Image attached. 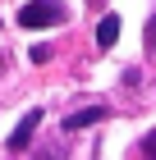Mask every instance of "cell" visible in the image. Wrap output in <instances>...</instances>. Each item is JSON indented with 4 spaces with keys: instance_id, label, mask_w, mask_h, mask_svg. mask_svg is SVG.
I'll use <instances>...</instances> for the list:
<instances>
[{
    "instance_id": "obj_1",
    "label": "cell",
    "mask_w": 156,
    "mask_h": 160,
    "mask_svg": "<svg viewBox=\"0 0 156 160\" xmlns=\"http://www.w3.org/2000/svg\"><path fill=\"white\" fill-rule=\"evenodd\" d=\"M64 18H69V9H64L60 0H28L23 9H19V28L23 32H32V28H60Z\"/></svg>"
},
{
    "instance_id": "obj_2",
    "label": "cell",
    "mask_w": 156,
    "mask_h": 160,
    "mask_svg": "<svg viewBox=\"0 0 156 160\" xmlns=\"http://www.w3.org/2000/svg\"><path fill=\"white\" fill-rule=\"evenodd\" d=\"M37 123H41V110H28L23 119H19V128H14V133H9V142H5V147H9V151H23L28 142H32V133H37Z\"/></svg>"
},
{
    "instance_id": "obj_3",
    "label": "cell",
    "mask_w": 156,
    "mask_h": 160,
    "mask_svg": "<svg viewBox=\"0 0 156 160\" xmlns=\"http://www.w3.org/2000/svg\"><path fill=\"white\" fill-rule=\"evenodd\" d=\"M106 105H87V110H78V114H69V119H64V133H78V128H92V123H101L106 119Z\"/></svg>"
},
{
    "instance_id": "obj_4",
    "label": "cell",
    "mask_w": 156,
    "mask_h": 160,
    "mask_svg": "<svg viewBox=\"0 0 156 160\" xmlns=\"http://www.w3.org/2000/svg\"><path fill=\"white\" fill-rule=\"evenodd\" d=\"M115 41H120V18H115V14H106V18L96 23V46H101V50H110Z\"/></svg>"
},
{
    "instance_id": "obj_5",
    "label": "cell",
    "mask_w": 156,
    "mask_h": 160,
    "mask_svg": "<svg viewBox=\"0 0 156 160\" xmlns=\"http://www.w3.org/2000/svg\"><path fill=\"white\" fill-rule=\"evenodd\" d=\"M138 156H147V160H156V128H152V133L143 137V142H138Z\"/></svg>"
},
{
    "instance_id": "obj_6",
    "label": "cell",
    "mask_w": 156,
    "mask_h": 160,
    "mask_svg": "<svg viewBox=\"0 0 156 160\" xmlns=\"http://www.w3.org/2000/svg\"><path fill=\"white\" fill-rule=\"evenodd\" d=\"M51 60V46H32V64H46Z\"/></svg>"
},
{
    "instance_id": "obj_7",
    "label": "cell",
    "mask_w": 156,
    "mask_h": 160,
    "mask_svg": "<svg viewBox=\"0 0 156 160\" xmlns=\"http://www.w3.org/2000/svg\"><path fill=\"white\" fill-rule=\"evenodd\" d=\"M147 50H156V14H152V23H147Z\"/></svg>"
}]
</instances>
